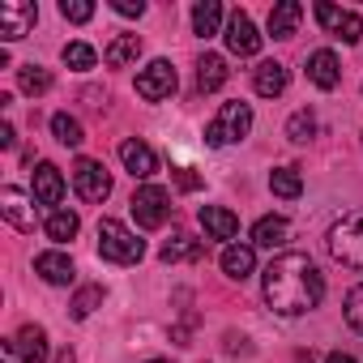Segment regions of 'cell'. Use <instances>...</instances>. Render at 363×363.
Segmentation results:
<instances>
[{
	"label": "cell",
	"instance_id": "obj_1",
	"mask_svg": "<svg viewBox=\"0 0 363 363\" xmlns=\"http://www.w3.org/2000/svg\"><path fill=\"white\" fill-rule=\"evenodd\" d=\"M261 291L278 316H303L325 299V274L308 252H278L261 274Z\"/></svg>",
	"mask_w": 363,
	"mask_h": 363
},
{
	"label": "cell",
	"instance_id": "obj_2",
	"mask_svg": "<svg viewBox=\"0 0 363 363\" xmlns=\"http://www.w3.org/2000/svg\"><path fill=\"white\" fill-rule=\"evenodd\" d=\"M325 248L337 265H350V269H363V210H346L329 235H325Z\"/></svg>",
	"mask_w": 363,
	"mask_h": 363
},
{
	"label": "cell",
	"instance_id": "obj_3",
	"mask_svg": "<svg viewBox=\"0 0 363 363\" xmlns=\"http://www.w3.org/2000/svg\"><path fill=\"white\" fill-rule=\"evenodd\" d=\"M99 252H103V261H111V265H137L141 252H145V244H141L120 218H103V223H99Z\"/></svg>",
	"mask_w": 363,
	"mask_h": 363
},
{
	"label": "cell",
	"instance_id": "obj_4",
	"mask_svg": "<svg viewBox=\"0 0 363 363\" xmlns=\"http://www.w3.org/2000/svg\"><path fill=\"white\" fill-rule=\"evenodd\" d=\"M252 133V107L248 103H223L218 107V116L210 120V128H206V141L210 145H235V141H244Z\"/></svg>",
	"mask_w": 363,
	"mask_h": 363
},
{
	"label": "cell",
	"instance_id": "obj_5",
	"mask_svg": "<svg viewBox=\"0 0 363 363\" xmlns=\"http://www.w3.org/2000/svg\"><path fill=\"white\" fill-rule=\"evenodd\" d=\"M128 206H133L137 227H145V231H158V227L167 223V214H171V197H167V189H158V184H141Z\"/></svg>",
	"mask_w": 363,
	"mask_h": 363
},
{
	"label": "cell",
	"instance_id": "obj_6",
	"mask_svg": "<svg viewBox=\"0 0 363 363\" xmlns=\"http://www.w3.org/2000/svg\"><path fill=\"white\" fill-rule=\"evenodd\" d=\"M73 189H77L82 201L99 206V201L111 197V175H107L103 162H94V158H77V162H73Z\"/></svg>",
	"mask_w": 363,
	"mask_h": 363
},
{
	"label": "cell",
	"instance_id": "obj_7",
	"mask_svg": "<svg viewBox=\"0 0 363 363\" xmlns=\"http://www.w3.org/2000/svg\"><path fill=\"white\" fill-rule=\"evenodd\" d=\"M39 22V5L30 0H0V39H26Z\"/></svg>",
	"mask_w": 363,
	"mask_h": 363
},
{
	"label": "cell",
	"instance_id": "obj_8",
	"mask_svg": "<svg viewBox=\"0 0 363 363\" xmlns=\"http://www.w3.org/2000/svg\"><path fill=\"white\" fill-rule=\"evenodd\" d=\"M137 94H141L145 103L171 99V94H175V69H171V60H150V65L137 73Z\"/></svg>",
	"mask_w": 363,
	"mask_h": 363
},
{
	"label": "cell",
	"instance_id": "obj_9",
	"mask_svg": "<svg viewBox=\"0 0 363 363\" xmlns=\"http://www.w3.org/2000/svg\"><path fill=\"white\" fill-rule=\"evenodd\" d=\"M312 13H316V22H320L329 35H337L342 43H359V39H363V18H359L354 9H337V5H325V0H320Z\"/></svg>",
	"mask_w": 363,
	"mask_h": 363
},
{
	"label": "cell",
	"instance_id": "obj_10",
	"mask_svg": "<svg viewBox=\"0 0 363 363\" xmlns=\"http://www.w3.org/2000/svg\"><path fill=\"white\" fill-rule=\"evenodd\" d=\"M223 39H227V52L231 56H257L261 52V35H257V26H252V18L244 13V9H235L231 18H227V26H223Z\"/></svg>",
	"mask_w": 363,
	"mask_h": 363
},
{
	"label": "cell",
	"instance_id": "obj_11",
	"mask_svg": "<svg viewBox=\"0 0 363 363\" xmlns=\"http://www.w3.org/2000/svg\"><path fill=\"white\" fill-rule=\"evenodd\" d=\"M5 350L18 354L22 363H48V333H43V325H22L5 342Z\"/></svg>",
	"mask_w": 363,
	"mask_h": 363
},
{
	"label": "cell",
	"instance_id": "obj_12",
	"mask_svg": "<svg viewBox=\"0 0 363 363\" xmlns=\"http://www.w3.org/2000/svg\"><path fill=\"white\" fill-rule=\"evenodd\" d=\"M120 162H124V171H128L133 179H150V175L158 171V154H154L145 141H137V137L120 141Z\"/></svg>",
	"mask_w": 363,
	"mask_h": 363
},
{
	"label": "cell",
	"instance_id": "obj_13",
	"mask_svg": "<svg viewBox=\"0 0 363 363\" xmlns=\"http://www.w3.org/2000/svg\"><path fill=\"white\" fill-rule=\"evenodd\" d=\"M0 214L18 231H35V197H26L22 189H5L0 193Z\"/></svg>",
	"mask_w": 363,
	"mask_h": 363
},
{
	"label": "cell",
	"instance_id": "obj_14",
	"mask_svg": "<svg viewBox=\"0 0 363 363\" xmlns=\"http://www.w3.org/2000/svg\"><path fill=\"white\" fill-rule=\"evenodd\" d=\"M35 201L39 206H60L65 201V175H60V167H52V162L35 167Z\"/></svg>",
	"mask_w": 363,
	"mask_h": 363
},
{
	"label": "cell",
	"instance_id": "obj_15",
	"mask_svg": "<svg viewBox=\"0 0 363 363\" xmlns=\"http://www.w3.org/2000/svg\"><path fill=\"white\" fill-rule=\"evenodd\" d=\"M308 82H312L316 90H333V86L342 82V65H337V56H333L329 48H320V52L308 56Z\"/></svg>",
	"mask_w": 363,
	"mask_h": 363
},
{
	"label": "cell",
	"instance_id": "obj_16",
	"mask_svg": "<svg viewBox=\"0 0 363 363\" xmlns=\"http://www.w3.org/2000/svg\"><path fill=\"white\" fill-rule=\"evenodd\" d=\"M35 274H39L48 286H69V282H73V261H69L60 248H52V252H39V257H35Z\"/></svg>",
	"mask_w": 363,
	"mask_h": 363
},
{
	"label": "cell",
	"instance_id": "obj_17",
	"mask_svg": "<svg viewBox=\"0 0 363 363\" xmlns=\"http://www.w3.org/2000/svg\"><path fill=\"white\" fill-rule=\"evenodd\" d=\"M286 82H291V73H286V65H278V60H261V65L252 69V86H257L261 99H278V94L286 90Z\"/></svg>",
	"mask_w": 363,
	"mask_h": 363
},
{
	"label": "cell",
	"instance_id": "obj_18",
	"mask_svg": "<svg viewBox=\"0 0 363 363\" xmlns=\"http://www.w3.org/2000/svg\"><path fill=\"white\" fill-rule=\"evenodd\" d=\"M201 227L210 240H235L240 235V218L223 206H201Z\"/></svg>",
	"mask_w": 363,
	"mask_h": 363
},
{
	"label": "cell",
	"instance_id": "obj_19",
	"mask_svg": "<svg viewBox=\"0 0 363 363\" xmlns=\"http://www.w3.org/2000/svg\"><path fill=\"white\" fill-rule=\"evenodd\" d=\"M218 265H223V274H227V278L244 282V278L257 269V252H252L248 244H227V248H223V257H218Z\"/></svg>",
	"mask_w": 363,
	"mask_h": 363
},
{
	"label": "cell",
	"instance_id": "obj_20",
	"mask_svg": "<svg viewBox=\"0 0 363 363\" xmlns=\"http://www.w3.org/2000/svg\"><path fill=\"white\" fill-rule=\"evenodd\" d=\"M299 18H303V5L299 0H278V5L269 9V35L274 39H291L299 30Z\"/></svg>",
	"mask_w": 363,
	"mask_h": 363
},
{
	"label": "cell",
	"instance_id": "obj_21",
	"mask_svg": "<svg viewBox=\"0 0 363 363\" xmlns=\"http://www.w3.org/2000/svg\"><path fill=\"white\" fill-rule=\"evenodd\" d=\"M291 240V223L282 214H265L257 227H252V244L257 248H282Z\"/></svg>",
	"mask_w": 363,
	"mask_h": 363
},
{
	"label": "cell",
	"instance_id": "obj_22",
	"mask_svg": "<svg viewBox=\"0 0 363 363\" xmlns=\"http://www.w3.org/2000/svg\"><path fill=\"white\" fill-rule=\"evenodd\" d=\"M137 56H141V39H137V35H116V39L107 43V52H103V65H107V69H128Z\"/></svg>",
	"mask_w": 363,
	"mask_h": 363
},
{
	"label": "cell",
	"instance_id": "obj_23",
	"mask_svg": "<svg viewBox=\"0 0 363 363\" xmlns=\"http://www.w3.org/2000/svg\"><path fill=\"white\" fill-rule=\"evenodd\" d=\"M227 77H231V69H227V60L223 56H214V52H206L201 60H197V86L210 94V90H218V86H227Z\"/></svg>",
	"mask_w": 363,
	"mask_h": 363
},
{
	"label": "cell",
	"instance_id": "obj_24",
	"mask_svg": "<svg viewBox=\"0 0 363 363\" xmlns=\"http://www.w3.org/2000/svg\"><path fill=\"white\" fill-rule=\"evenodd\" d=\"M269 189H274V197L295 201V197L303 193V175H299V167H278V171H269Z\"/></svg>",
	"mask_w": 363,
	"mask_h": 363
},
{
	"label": "cell",
	"instance_id": "obj_25",
	"mask_svg": "<svg viewBox=\"0 0 363 363\" xmlns=\"http://www.w3.org/2000/svg\"><path fill=\"white\" fill-rule=\"evenodd\" d=\"M218 26H223V5H218V0H201V5H193V30L201 39L218 35Z\"/></svg>",
	"mask_w": 363,
	"mask_h": 363
},
{
	"label": "cell",
	"instance_id": "obj_26",
	"mask_svg": "<svg viewBox=\"0 0 363 363\" xmlns=\"http://www.w3.org/2000/svg\"><path fill=\"white\" fill-rule=\"evenodd\" d=\"M77 231H82V218H77L73 210H52V214H48V240L65 244V240H73Z\"/></svg>",
	"mask_w": 363,
	"mask_h": 363
},
{
	"label": "cell",
	"instance_id": "obj_27",
	"mask_svg": "<svg viewBox=\"0 0 363 363\" xmlns=\"http://www.w3.org/2000/svg\"><path fill=\"white\" fill-rule=\"evenodd\" d=\"M52 137L60 141V145H69V150H77L82 141H86V133H82V124L69 116V111H56L52 116Z\"/></svg>",
	"mask_w": 363,
	"mask_h": 363
},
{
	"label": "cell",
	"instance_id": "obj_28",
	"mask_svg": "<svg viewBox=\"0 0 363 363\" xmlns=\"http://www.w3.org/2000/svg\"><path fill=\"white\" fill-rule=\"evenodd\" d=\"M18 86H22L26 94H48V90H52V73H48L43 65H22V69H18Z\"/></svg>",
	"mask_w": 363,
	"mask_h": 363
},
{
	"label": "cell",
	"instance_id": "obj_29",
	"mask_svg": "<svg viewBox=\"0 0 363 363\" xmlns=\"http://www.w3.org/2000/svg\"><path fill=\"white\" fill-rule=\"evenodd\" d=\"M162 261H184V257H201V244L193 240V235H171L167 244H162V252H158Z\"/></svg>",
	"mask_w": 363,
	"mask_h": 363
},
{
	"label": "cell",
	"instance_id": "obj_30",
	"mask_svg": "<svg viewBox=\"0 0 363 363\" xmlns=\"http://www.w3.org/2000/svg\"><path fill=\"white\" fill-rule=\"evenodd\" d=\"M312 133H316V116H312L308 107H299V111L286 120V137H291L295 145H303V141H312Z\"/></svg>",
	"mask_w": 363,
	"mask_h": 363
},
{
	"label": "cell",
	"instance_id": "obj_31",
	"mask_svg": "<svg viewBox=\"0 0 363 363\" xmlns=\"http://www.w3.org/2000/svg\"><path fill=\"white\" fill-rule=\"evenodd\" d=\"M103 303V286H82L77 295H73V303H69V312H73V320H86L94 308Z\"/></svg>",
	"mask_w": 363,
	"mask_h": 363
},
{
	"label": "cell",
	"instance_id": "obj_32",
	"mask_svg": "<svg viewBox=\"0 0 363 363\" xmlns=\"http://www.w3.org/2000/svg\"><path fill=\"white\" fill-rule=\"evenodd\" d=\"M60 56H65V65H69V69H94V60H99L90 43H65V52H60Z\"/></svg>",
	"mask_w": 363,
	"mask_h": 363
},
{
	"label": "cell",
	"instance_id": "obj_33",
	"mask_svg": "<svg viewBox=\"0 0 363 363\" xmlns=\"http://www.w3.org/2000/svg\"><path fill=\"white\" fill-rule=\"evenodd\" d=\"M346 325H350L354 333H363V282L346 291Z\"/></svg>",
	"mask_w": 363,
	"mask_h": 363
},
{
	"label": "cell",
	"instance_id": "obj_34",
	"mask_svg": "<svg viewBox=\"0 0 363 363\" xmlns=\"http://www.w3.org/2000/svg\"><path fill=\"white\" fill-rule=\"evenodd\" d=\"M60 13H65L69 22H77V26H82V22H90V18H94V5H90V0H60Z\"/></svg>",
	"mask_w": 363,
	"mask_h": 363
},
{
	"label": "cell",
	"instance_id": "obj_35",
	"mask_svg": "<svg viewBox=\"0 0 363 363\" xmlns=\"http://www.w3.org/2000/svg\"><path fill=\"white\" fill-rule=\"evenodd\" d=\"M111 9H116L120 18H141V13H145L141 0H111Z\"/></svg>",
	"mask_w": 363,
	"mask_h": 363
},
{
	"label": "cell",
	"instance_id": "obj_36",
	"mask_svg": "<svg viewBox=\"0 0 363 363\" xmlns=\"http://www.w3.org/2000/svg\"><path fill=\"white\" fill-rule=\"evenodd\" d=\"M175 184L184 189V193H193V189H201V175H193V171H184V167H179V171H175Z\"/></svg>",
	"mask_w": 363,
	"mask_h": 363
},
{
	"label": "cell",
	"instance_id": "obj_37",
	"mask_svg": "<svg viewBox=\"0 0 363 363\" xmlns=\"http://www.w3.org/2000/svg\"><path fill=\"white\" fill-rule=\"evenodd\" d=\"M325 363H359V359H354V354H346V350H329V354H325Z\"/></svg>",
	"mask_w": 363,
	"mask_h": 363
},
{
	"label": "cell",
	"instance_id": "obj_38",
	"mask_svg": "<svg viewBox=\"0 0 363 363\" xmlns=\"http://www.w3.org/2000/svg\"><path fill=\"white\" fill-rule=\"evenodd\" d=\"M13 141H18V137H13V124H0V145H5V150H9Z\"/></svg>",
	"mask_w": 363,
	"mask_h": 363
},
{
	"label": "cell",
	"instance_id": "obj_39",
	"mask_svg": "<svg viewBox=\"0 0 363 363\" xmlns=\"http://www.w3.org/2000/svg\"><path fill=\"white\" fill-rule=\"evenodd\" d=\"M56 363H77V354H73V350H69V346H65V350H60V354H56Z\"/></svg>",
	"mask_w": 363,
	"mask_h": 363
},
{
	"label": "cell",
	"instance_id": "obj_40",
	"mask_svg": "<svg viewBox=\"0 0 363 363\" xmlns=\"http://www.w3.org/2000/svg\"><path fill=\"white\" fill-rule=\"evenodd\" d=\"M150 363H171V359H150Z\"/></svg>",
	"mask_w": 363,
	"mask_h": 363
}]
</instances>
